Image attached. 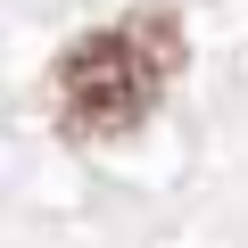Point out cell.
Returning <instances> with one entry per match:
<instances>
[{"instance_id": "obj_1", "label": "cell", "mask_w": 248, "mask_h": 248, "mask_svg": "<svg viewBox=\"0 0 248 248\" xmlns=\"http://www.w3.org/2000/svg\"><path fill=\"white\" fill-rule=\"evenodd\" d=\"M157 66L124 42V33H83L58 58V108H66V133H133V124L157 108Z\"/></svg>"}, {"instance_id": "obj_2", "label": "cell", "mask_w": 248, "mask_h": 248, "mask_svg": "<svg viewBox=\"0 0 248 248\" xmlns=\"http://www.w3.org/2000/svg\"><path fill=\"white\" fill-rule=\"evenodd\" d=\"M116 33L133 42V50H141L157 75H182V58H190V50H182V17H174V9H157V0H141V9L124 17Z\"/></svg>"}]
</instances>
